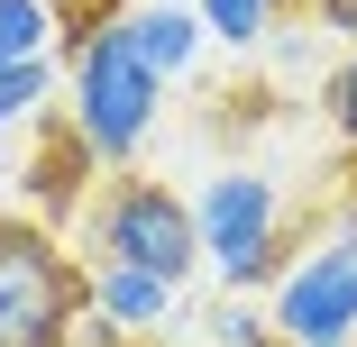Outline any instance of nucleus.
Returning a JSON list of instances; mask_svg holds the SVG:
<instances>
[{"instance_id": "14", "label": "nucleus", "mask_w": 357, "mask_h": 347, "mask_svg": "<svg viewBox=\"0 0 357 347\" xmlns=\"http://www.w3.org/2000/svg\"><path fill=\"white\" fill-rule=\"evenodd\" d=\"M119 10H128V0H55V19L74 28V37H83V28H101V19H119Z\"/></svg>"}, {"instance_id": "6", "label": "nucleus", "mask_w": 357, "mask_h": 347, "mask_svg": "<svg viewBox=\"0 0 357 347\" xmlns=\"http://www.w3.org/2000/svg\"><path fill=\"white\" fill-rule=\"evenodd\" d=\"M119 19H128L137 55H147L165 83H174V74H192V55H202V10H192V0H128Z\"/></svg>"}, {"instance_id": "4", "label": "nucleus", "mask_w": 357, "mask_h": 347, "mask_svg": "<svg viewBox=\"0 0 357 347\" xmlns=\"http://www.w3.org/2000/svg\"><path fill=\"white\" fill-rule=\"evenodd\" d=\"M192 229H202V265H220L229 293L275 284V274L294 265V238H284V192H275V174H257V165L211 174L202 201H192Z\"/></svg>"}, {"instance_id": "5", "label": "nucleus", "mask_w": 357, "mask_h": 347, "mask_svg": "<svg viewBox=\"0 0 357 347\" xmlns=\"http://www.w3.org/2000/svg\"><path fill=\"white\" fill-rule=\"evenodd\" d=\"M275 338L284 347H357V220L321 229L275 274Z\"/></svg>"}, {"instance_id": "12", "label": "nucleus", "mask_w": 357, "mask_h": 347, "mask_svg": "<svg viewBox=\"0 0 357 347\" xmlns=\"http://www.w3.org/2000/svg\"><path fill=\"white\" fill-rule=\"evenodd\" d=\"M202 320H211V347H284V338H275V311H248L238 293H229L220 311H202Z\"/></svg>"}, {"instance_id": "1", "label": "nucleus", "mask_w": 357, "mask_h": 347, "mask_svg": "<svg viewBox=\"0 0 357 347\" xmlns=\"http://www.w3.org/2000/svg\"><path fill=\"white\" fill-rule=\"evenodd\" d=\"M64 83H74V101H64L74 137L92 147V165L119 174L137 147H147L156 110H165V74L137 55L128 19H101V28H83V37H64Z\"/></svg>"}, {"instance_id": "13", "label": "nucleus", "mask_w": 357, "mask_h": 347, "mask_svg": "<svg viewBox=\"0 0 357 347\" xmlns=\"http://www.w3.org/2000/svg\"><path fill=\"white\" fill-rule=\"evenodd\" d=\"M321 119L339 128V147H357V46L321 74Z\"/></svg>"}, {"instance_id": "15", "label": "nucleus", "mask_w": 357, "mask_h": 347, "mask_svg": "<svg viewBox=\"0 0 357 347\" xmlns=\"http://www.w3.org/2000/svg\"><path fill=\"white\" fill-rule=\"evenodd\" d=\"M312 19H321L339 46H357V0H312Z\"/></svg>"}, {"instance_id": "8", "label": "nucleus", "mask_w": 357, "mask_h": 347, "mask_svg": "<svg viewBox=\"0 0 357 347\" xmlns=\"http://www.w3.org/2000/svg\"><path fill=\"white\" fill-rule=\"evenodd\" d=\"M183 284H165V274H137V265H92V311L119 320V329H156L174 320Z\"/></svg>"}, {"instance_id": "2", "label": "nucleus", "mask_w": 357, "mask_h": 347, "mask_svg": "<svg viewBox=\"0 0 357 347\" xmlns=\"http://www.w3.org/2000/svg\"><path fill=\"white\" fill-rule=\"evenodd\" d=\"M92 311V265L46 220H0V347H74Z\"/></svg>"}, {"instance_id": "7", "label": "nucleus", "mask_w": 357, "mask_h": 347, "mask_svg": "<svg viewBox=\"0 0 357 347\" xmlns=\"http://www.w3.org/2000/svg\"><path fill=\"white\" fill-rule=\"evenodd\" d=\"M92 147L74 137V119H46V147H37V174H28V192H37V211L46 220H64V211H83L92 201Z\"/></svg>"}, {"instance_id": "9", "label": "nucleus", "mask_w": 357, "mask_h": 347, "mask_svg": "<svg viewBox=\"0 0 357 347\" xmlns=\"http://www.w3.org/2000/svg\"><path fill=\"white\" fill-rule=\"evenodd\" d=\"M64 37H74V28L55 19V0H0V64H37Z\"/></svg>"}, {"instance_id": "3", "label": "nucleus", "mask_w": 357, "mask_h": 347, "mask_svg": "<svg viewBox=\"0 0 357 347\" xmlns=\"http://www.w3.org/2000/svg\"><path fill=\"white\" fill-rule=\"evenodd\" d=\"M83 238H92V265H137V274H165V284H192V265H202L192 201L128 165L83 201Z\"/></svg>"}, {"instance_id": "11", "label": "nucleus", "mask_w": 357, "mask_h": 347, "mask_svg": "<svg viewBox=\"0 0 357 347\" xmlns=\"http://www.w3.org/2000/svg\"><path fill=\"white\" fill-rule=\"evenodd\" d=\"M46 92H55V64H46V55H37V64H0V128L46 119Z\"/></svg>"}, {"instance_id": "16", "label": "nucleus", "mask_w": 357, "mask_h": 347, "mask_svg": "<svg viewBox=\"0 0 357 347\" xmlns=\"http://www.w3.org/2000/svg\"><path fill=\"white\" fill-rule=\"evenodd\" d=\"M284 10H312V0H284Z\"/></svg>"}, {"instance_id": "10", "label": "nucleus", "mask_w": 357, "mask_h": 347, "mask_svg": "<svg viewBox=\"0 0 357 347\" xmlns=\"http://www.w3.org/2000/svg\"><path fill=\"white\" fill-rule=\"evenodd\" d=\"M202 10V37H220V46H266L275 37V19H284V0H192Z\"/></svg>"}]
</instances>
